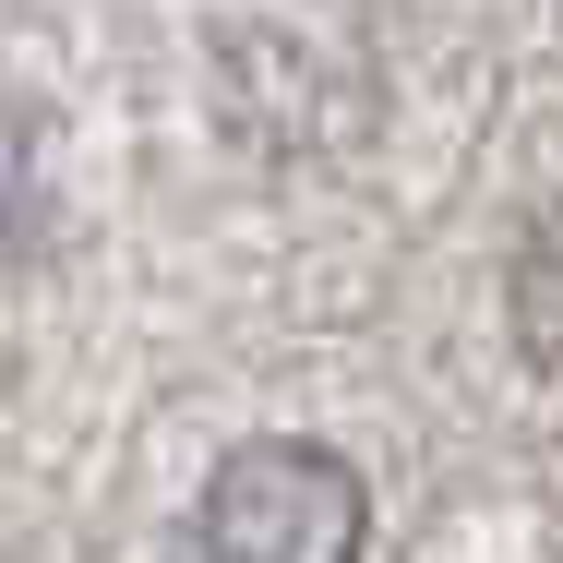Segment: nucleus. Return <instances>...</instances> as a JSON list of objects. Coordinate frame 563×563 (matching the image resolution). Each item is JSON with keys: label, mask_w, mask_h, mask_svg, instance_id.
<instances>
[{"label": "nucleus", "mask_w": 563, "mask_h": 563, "mask_svg": "<svg viewBox=\"0 0 563 563\" xmlns=\"http://www.w3.org/2000/svg\"><path fill=\"white\" fill-rule=\"evenodd\" d=\"M192 540L217 563H360L372 492H360V467L324 455V444H240L217 479H205Z\"/></svg>", "instance_id": "nucleus-1"}, {"label": "nucleus", "mask_w": 563, "mask_h": 563, "mask_svg": "<svg viewBox=\"0 0 563 563\" xmlns=\"http://www.w3.org/2000/svg\"><path fill=\"white\" fill-rule=\"evenodd\" d=\"M516 336L540 347V360H563V217L528 240V264H516Z\"/></svg>", "instance_id": "nucleus-2"}, {"label": "nucleus", "mask_w": 563, "mask_h": 563, "mask_svg": "<svg viewBox=\"0 0 563 563\" xmlns=\"http://www.w3.org/2000/svg\"><path fill=\"white\" fill-rule=\"evenodd\" d=\"M24 228H36V156H24V132L0 120V252H12Z\"/></svg>", "instance_id": "nucleus-3"}]
</instances>
